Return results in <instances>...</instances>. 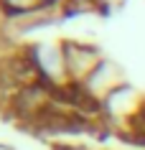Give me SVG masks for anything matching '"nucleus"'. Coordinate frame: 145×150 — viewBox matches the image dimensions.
Returning a JSON list of instances; mask_svg holds the SVG:
<instances>
[{
    "mask_svg": "<svg viewBox=\"0 0 145 150\" xmlns=\"http://www.w3.org/2000/svg\"><path fill=\"white\" fill-rule=\"evenodd\" d=\"M61 48H64V61H66V74H69V84L71 87H79L89 79V74L99 66V61L105 59L99 46L94 43H84V41L69 38L61 41Z\"/></svg>",
    "mask_w": 145,
    "mask_h": 150,
    "instance_id": "f257e3e1",
    "label": "nucleus"
},
{
    "mask_svg": "<svg viewBox=\"0 0 145 150\" xmlns=\"http://www.w3.org/2000/svg\"><path fill=\"white\" fill-rule=\"evenodd\" d=\"M0 13L5 16V23H41L61 13V5L48 0H0Z\"/></svg>",
    "mask_w": 145,
    "mask_h": 150,
    "instance_id": "f03ea898",
    "label": "nucleus"
},
{
    "mask_svg": "<svg viewBox=\"0 0 145 150\" xmlns=\"http://www.w3.org/2000/svg\"><path fill=\"white\" fill-rule=\"evenodd\" d=\"M48 3H56V5H64L66 0H48Z\"/></svg>",
    "mask_w": 145,
    "mask_h": 150,
    "instance_id": "7ed1b4c3",
    "label": "nucleus"
}]
</instances>
